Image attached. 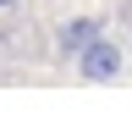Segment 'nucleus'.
Returning a JSON list of instances; mask_svg holds the SVG:
<instances>
[{
    "label": "nucleus",
    "mask_w": 132,
    "mask_h": 127,
    "mask_svg": "<svg viewBox=\"0 0 132 127\" xmlns=\"http://www.w3.org/2000/svg\"><path fill=\"white\" fill-rule=\"evenodd\" d=\"M77 77L82 83H116V77H121V44L110 33H99L88 50L77 55Z\"/></svg>",
    "instance_id": "obj_1"
},
{
    "label": "nucleus",
    "mask_w": 132,
    "mask_h": 127,
    "mask_svg": "<svg viewBox=\"0 0 132 127\" xmlns=\"http://www.w3.org/2000/svg\"><path fill=\"white\" fill-rule=\"evenodd\" d=\"M99 33H105V22H99V17H72V22H61L55 50H61V55H82V50H88Z\"/></svg>",
    "instance_id": "obj_2"
},
{
    "label": "nucleus",
    "mask_w": 132,
    "mask_h": 127,
    "mask_svg": "<svg viewBox=\"0 0 132 127\" xmlns=\"http://www.w3.org/2000/svg\"><path fill=\"white\" fill-rule=\"evenodd\" d=\"M6 6H16V0H0V11H6Z\"/></svg>",
    "instance_id": "obj_3"
}]
</instances>
